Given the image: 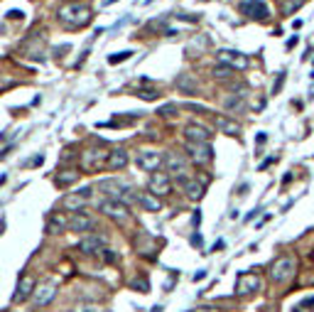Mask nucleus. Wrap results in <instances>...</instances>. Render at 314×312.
Instances as JSON below:
<instances>
[{"label": "nucleus", "instance_id": "nucleus-7", "mask_svg": "<svg viewBox=\"0 0 314 312\" xmlns=\"http://www.w3.org/2000/svg\"><path fill=\"white\" fill-rule=\"evenodd\" d=\"M162 160H165V155L157 152V150H140V152L135 155L138 168L145 170V172H157L160 168H162Z\"/></svg>", "mask_w": 314, "mask_h": 312}, {"label": "nucleus", "instance_id": "nucleus-23", "mask_svg": "<svg viewBox=\"0 0 314 312\" xmlns=\"http://www.w3.org/2000/svg\"><path fill=\"white\" fill-rule=\"evenodd\" d=\"M135 202L143 206L145 212H160V206H162V204H160V199L152 197L150 192H140V194H135Z\"/></svg>", "mask_w": 314, "mask_h": 312}, {"label": "nucleus", "instance_id": "nucleus-41", "mask_svg": "<svg viewBox=\"0 0 314 312\" xmlns=\"http://www.w3.org/2000/svg\"><path fill=\"white\" fill-rule=\"evenodd\" d=\"M192 244H194V246H201V236H199V234H197V236L192 238Z\"/></svg>", "mask_w": 314, "mask_h": 312}, {"label": "nucleus", "instance_id": "nucleus-27", "mask_svg": "<svg viewBox=\"0 0 314 312\" xmlns=\"http://www.w3.org/2000/svg\"><path fill=\"white\" fill-rule=\"evenodd\" d=\"M135 96L143 98V101H157V98H160V91H157V88H138Z\"/></svg>", "mask_w": 314, "mask_h": 312}, {"label": "nucleus", "instance_id": "nucleus-28", "mask_svg": "<svg viewBox=\"0 0 314 312\" xmlns=\"http://www.w3.org/2000/svg\"><path fill=\"white\" fill-rule=\"evenodd\" d=\"M305 5V0H285L283 2V15H292L295 10H300Z\"/></svg>", "mask_w": 314, "mask_h": 312}, {"label": "nucleus", "instance_id": "nucleus-38", "mask_svg": "<svg viewBox=\"0 0 314 312\" xmlns=\"http://www.w3.org/2000/svg\"><path fill=\"white\" fill-rule=\"evenodd\" d=\"M265 140H268V136H265V133H258V136H256V142H258V145H263Z\"/></svg>", "mask_w": 314, "mask_h": 312}, {"label": "nucleus", "instance_id": "nucleus-18", "mask_svg": "<svg viewBox=\"0 0 314 312\" xmlns=\"http://www.w3.org/2000/svg\"><path fill=\"white\" fill-rule=\"evenodd\" d=\"M93 216H88L84 212H76L71 219H69V231H74V234H86V231H91L93 228Z\"/></svg>", "mask_w": 314, "mask_h": 312}, {"label": "nucleus", "instance_id": "nucleus-14", "mask_svg": "<svg viewBox=\"0 0 314 312\" xmlns=\"http://www.w3.org/2000/svg\"><path fill=\"white\" fill-rule=\"evenodd\" d=\"M106 248V236L103 234H86L79 241V251L81 254H101Z\"/></svg>", "mask_w": 314, "mask_h": 312}, {"label": "nucleus", "instance_id": "nucleus-22", "mask_svg": "<svg viewBox=\"0 0 314 312\" xmlns=\"http://www.w3.org/2000/svg\"><path fill=\"white\" fill-rule=\"evenodd\" d=\"M216 128L226 136H241V126L236 120H231L226 116H216Z\"/></svg>", "mask_w": 314, "mask_h": 312}, {"label": "nucleus", "instance_id": "nucleus-35", "mask_svg": "<svg viewBox=\"0 0 314 312\" xmlns=\"http://www.w3.org/2000/svg\"><path fill=\"white\" fill-rule=\"evenodd\" d=\"M7 18H10V20H22V10H10Z\"/></svg>", "mask_w": 314, "mask_h": 312}, {"label": "nucleus", "instance_id": "nucleus-13", "mask_svg": "<svg viewBox=\"0 0 314 312\" xmlns=\"http://www.w3.org/2000/svg\"><path fill=\"white\" fill-rule=\"evenodd\" d=\"M54 298H57V283L52 280V283H44V285H39V288L34 290L32 302H34V308H47Z\"/></svg>", "mask_w": 314, "mask_h": 312}, {"label": "nucleus", "instance_id": "nucleus-37", "mask_svg": "<svg viewBox=\"0 0 314 312\" xmlns=\"http://www.w3.org/2000/svg\"><path fill=\"white\" fill-rule=\"evenodd\" d=\"M192 222H194V226H199V222H201V212H199V209L194 212V216H192Z\"/></svg>", "mask_w": 314, "mask_h": 312}, {"label": "nucleus", "instance_id": "nucleus-32", "mask_svg": "<svg viewBox=\"0 0 314 312\" xmlns=\"http://www.w3.org/2000/svg\"><path fill=\"white\" fill-rule=\"evenodd\" d=\"M133 288L140 290V292H150V283H147V278H135V280H133Z\"/></svg>", "mask_w": 314, "mask_h": 312}, {"label": "nucleus", "instance_id": "nucleus-40", "mask_svg": "<svg viewBox=\"0 0 314 312\" xmlns=\"http://www.w3.org/2000/svg\"><path fill=\"white\" fill-rule=\"evenodd\" d=\"M192 312H219V310H214V308H199V310H192Z\"/></svg>", "mask_w": 314, "mask_h": 312}, {"label": "nucleus", "instance_id": "nucleus-10", "mask_svg": "<svg viewBox=\"0 0 314 312\" xmlns=\"http://www.w3.org/2000/svg\"><path fill=\"white\" fill-rule=\"evenodd\" d=\"M147 187H150V194H152V197H165V194H170L172 192L170 174H165V172H152Z\"/></svg>", "mask_w": 314, "mask_h": 312}, {"label": "nucleus", "instance_id": "nucleus-3", "mask_svg": "<svg viewBox=\"0 0 314 312\" xmlns=\"http://www.w3.org/2000/svg\"><path fill=\"white\" fill-rule=\"evenodd\" d=\"M106 162H108V150H103V148H86L81 152V158H79V165H81L84 172L103 170Z\"/></svg>", "mask_w": 314, "mask_h": 312}, {"label": "nucleus", "instance_id": "nucleus-9", "mask_svg": "<svg viewBox=\"0 0 314 312\" xmlns=\"http://www.w3.org/2000/svg\"><path fill=\"white\" fill-rule=\"evenodd\" d=\"M187 152L197 165H209L211 158H214V150H211L209 142H187Z\"/></svg>", "mask_w": 314, "mask_h": 312}, {"label": "nucleus", "instance_id": "nucleus-26", "mask_svg": "<svg viewBox=\"0 0 314 312\" xmlns=\"http://www.w3.org/2000/svg\"><path fill=\"white\" fill-rule=\"evenodd\" d=\"M243 106H246V104H243V96H241V94H231V96L224 98V108L231 111V114H233V111H243Z\"/></svg>", "mask_w": 314, "mask_h": 312}, {"label": "nucleus", "instance_id": "nucleus-19", "mask_svg": "<svg viewBox=\"0 0 314 312\" xmlns=\"http://www.w3.org/2000/svg\"><path fill=\"white\" fill-rule=\"evenodd\" d=\"M128 150H123V148H115V150H108V162H106V168L108 170H125V165H128Z\"/></svg>", "mask_w": 314, "mask_h": 312}, {"label": "nucleus", "instance_id": "nucleus-6", "mask_svg": "<svg viewBox=\"0 0 314 312\" xmlns=\"http://www.w3.org/2000/svg\"><path fill=\"white\" fill-rule=\"evenodd\" d=\"M98 209L108 216V219H113L118 224H125L128 219H130V212H128V206L123 204V202H118V199H103L101 204H98Z\"/></svg>", "mask_w": 314, "mask_h": 312}, {"label": "nucleus", "instance_id": "nucleus-39", "mask_svg": "<svg viewBox=\"0 0 314 312\" xmlns=\"http://www.w3.org/2000/svg\"><path fill=\"white\" fill-rule=\"evenodd\" d=\"M204 278H206V270H199V273H194V283H197V280H204Z\"/></svg>", "mask_w": 314, "mask_h": 312}, {"label": "nucleus", "instance_id": "nucleus-5", "mask_svg": "<svg viewBox=\"0 0 314 312\" xmlns=\"http://www.w3.org/2000/svg\"><path fill=\"white\" fill-rule=\"evenodd\" d=\"M93 197V190L91 187H81L79 192H69V194H64L61 197V209H66V212H79L81 206H86L88 202Z\"/></svg>", "mask_w": 314, "mask_h": 312}, {"label": "nucleus", "instance_id": "nucleus-17", "mask_svg": "<svg viewBox=\"0 0 314 312\" xmlns=\"http://www.w3.org/2000/svg\"><path fill=\"white\" fill-rule=\"evenodd\" d=\"M256 290H260V278L256 273H241L238 276V280H236V292L238 295H251Z\"/></svg>", "mask_w": 314, "mask_h": 312}, {"label": "nucleus", "instance_id": "nucleus-44", "mask_svg": "<svg viewBox=\"0 0 314 312\" xmlns=\"http://www.w3.org/2000/svg\"><path fill=\"white\" fill-rule=\"evenodd\" d=\"M145 2H152V0H145Z\"/></svg>", "mask_w": 314, "mask_h": 312}, {"label": "nucleus", "instance_id": "nucleus-25", "mask_svg": "<svg viewBox=\"0 0 314 312\" xmlns=\"http://www.w3.org/2000/svg\"><path fill=\"white\" fill-rule=\"evenodd\" d=\"M79 174L81 172H76V170H64V172H59L57 174V187H69V184H74L76 180H79Z\"/></svg>", "mask_w": 314, "mask_h": 312}, {"label": "nucleus", "instance_id": "nucleus-30", "mask_svg": "<svg viewBox=\"0 0 314 312\" xmlns=\"http://www.w3.org/2000/svg\"><path fill=\"white\" fill-rule=\"evenodd\" d=\"M130 57H133V52H130V50H125V52L111 54V57H108V64H123V62H128Z\"/></svg>", "mask_w": 314, "mask_h": 312}, {"label": "nucleus", "instance_id": "nucleus-34", "mask_svg": "<svg viewBox=\"0 0 314 312\" xmlns=\"http://www.w3.org/2000/svg\"><path fill=\"white\" fill-rule=\"evenodd\" d=\"M42 162H44V155H34L27 165H29V168H37V165H42Z\"/></svg>", "mask_w": 314, "mask_h": 312}, {"label": "nucleus", "instance_id": "nucleus-42", "mask_svg": "<svg viewBox=\"0 0 314 312\" xmlns=\"http://www.w3.org/2000/svg\"><path fill=\"white\" fill-rule=\"evenodd\" d=\"M2 228H5V222H2V219H0V234H2Z\"/></svg>", "mask_w": 314, "mask_h": 312}, {"label": "nucleus", "instance_id": "nucleus-21", "mask_svg": "<svg viewBox=\"0 0 314 312\" xmlns=\"http://www.w3.org/2000/svg\"><path fill=\"white\" fill-rule=\"evenodd\" d=\"M177 88H179L182 94H187V96H197L199 82H197L192 74H179V76H177Z\"/></svg>", "mask_w": 314, "mask_h": 312}, {"label": "nucleus", "instance_id": "nucleus-11", "mask_svg": "<svg viewBox=\"0 0 314 312\" xmlns=\"http://www.w3.org/2000/svg\"><path fill=\"white\" fill-rule=\"evenodd\" d=\"M177 187L187 194V197L192 199V202H199L204 197V182H197L194 177H177Z\"/></svg>", "mask_w": 314, "mask_h": 312}, {"label": "nucleus", "instance_id": "nucleus-31", "mask_svg": "<svg viewBox=\"0 0 314 312\" xmlns=\"http://www.w3.org/2000/svg\"><path fill=\"white\" fill-rule=\"evenodd\" d=\"M74 312H103V308L96 305V302H79Z\"/></svg>", "mask_w": 314, "mask_h": 312}, {"label": "nucleus", "instance_id": "nucleus-8", "mask_svg": "<svg viewBox=\"0 0 314 312\" xmlns=\"http://www.w3.org/2000/svg\"><path fill=\"white\" fill-rule=\"evenodd\" d=\"M241 12L251 20H268L270 18V8L265 0H243L241 2Z\"/></svg>", "mask_w": 314, "mask_h": 312}, {"label": "nucleus", "instance_id": "nucleus-29", "mask_svg": "<svg viewBox=\"0 0 314 312\" xmlns=\"http://www.w3.org/2000/svg\"><path fill=\"white\" fill-rule=\"evenodd\" d=\"M231 74H233V69L226 66V64H216V66H214V76H216V79H229Z\"/></svg>", "mask_w": 314, "mask_h": 312}, {"label": "nucleus", "instance_id": "nucleus-33", "mask_svg": "<svg viewBox=\"0 0 314 312\" xmlns=\"http://www.w3.org/2000/svg\"><path fill=\"white\" fill-rule=\"evenodd\" d=\"M160 114H162V116H174V114H177V106H174V104H167V106H162V108H160Z\"/></svg>", "mask_w": 314, "mask_h": 312}, {"label": "nucleus", "instance_id": "nucleus-2", "mask_svg": "<svg viewBox=\"0 0 314 312\" xmlns=\"http://www.w3.org/2000/svg\"><path fill=\"white\" fill-rule=\"evenodd\" d=\"M98 192H103L108 199H118V202H130V199H135L133 194V190H130V184L128 182H123V180H118V177H106V180H101L98 182Z\"/></svg>", "mask_w": 314, "mask_h": 312}, {"label": "nucleus", "instance_id": "nucleus-1", "mask_svg": "<svg viewBox=\"0 0 314 312\" xmlns=\"http://www.w3.org/2000/svg\"><path fill=\"white\" fill-rule=\"evenodd\" d=\"M93 10L88 2H79V0H69L57 10V20L66 30H81L91 22Z\"/></svg>", "mask_w": 314, "mask_h": 312}, {"label": "nucleus", "instance_id": "nucleus-15", "mask_svg": "<svg viewBox=\"0 0 314 312\" xmlns=\"http://www.w3.org/2000/svg\"><path fill=\"white\" fill-rule=\"evenodd\" d=\"M34 290H37V280H34L32 276H22V278L17 280L12 302H25V300H29V298L34 295Z\"/></svg>", "mask_w": 314, "mask_h": 312}, {"label": "nucleus", "instance_id": "nucleus-16", "mask_svg": "<svg viewBox=\"0 0 314 312\" xmlns=\"http://www.w3.org/2000/svg\"><path fill=\"white\" fill-rule=\"evenodd\" d=\"M219 64H226V66H231L236 72V69H246L248 66V57L236 52V50H221L219 52Z\"/></svg>", "mask_w": 314, "mask_h": 312}, {"label": "nucleus", "instance_id": "nucleus-20", "mask_svg": "<svg viewBox=\"0 0 314 312\" xmlns=\"http://www.w3.org/2000/svg\"><path fill=\"white\" fill-rule=\"evenodd\" d=\"M184 138H187V142H209L211 140V133H209L204 126L192 123V126L184 128Z\"/></svg>", "mask_w": 314, "mask_h": 312}, {"label": "nucleus", "instance_id": "nucleus-36", "mask_svg": "<svg viewBox=\"0 0 314 312\" xmlns=\"http://www.w3.org/2000/svg\"><path fill=\"white\" fill-rule=\"evenodd\" d=\"M283 79H285V74H280V76H278V82H275V86H273V91H275V94L280 91V86H283Z\"/></svg>", "mask_w": 314, "mask_h": 312}, {"label": "nucleus", "instance_id": "nucleus-43", "mask_svg": "<svg viewBox=\"0 0 314 312\" xmlns=\"http://www.w3.org/2000/svg\"><path fill=\"white\" fill-rule=\"evenodd\" d=\"M152 312H162V308H160V305H157V308H152Z\"/></svg>", "mask_w": 314, "mask_h": 312}, {"label": "nucleus", "instance_id": "nucleus-24", "mask_svg": "<svg viewBox=\"0 0 314 312\" xmlns=\"http://www.w3.org/2000/svg\"><path fill=\"white\" fill-rule=\"evenodd\" d=\"M64 228H69V219L61 214H52L47 222V231L49 234H64Z\"/></svg>", "mask_w": 314, "mask_h": 312}, {"label": "nucleus", "instance_id": "nucleus-4", "mask_svg": "<svg viewBox=\"0 0 314 312\" xmlns=\"http://www.w3.org/2000/svg\"><path fill=\"white\" fill-rule=\"evenodd\" d=\"M295 270H297L295 258H292V256H280V258L270 266V278H273L275 283H287V280H292Z\"/></svg>", "mask_w": 314, "mask_h": 312}, {"label": "nucleus", "instance_id": "nucleus-12", "mask_svg": "<svg viewBox=\"0 0 314 312\" xmlns=\"http://www.w3.org/2000/svg\"><path fill=\"white\" fill-rule=\"evenodd\" d=\"M162 165H165L167 172H172V174L184 177V172H187V158H184L182 152H177V150H170V152H165Z\"/></svg>", "mask_w": 314, "mask_h": 312}]
</instances>
